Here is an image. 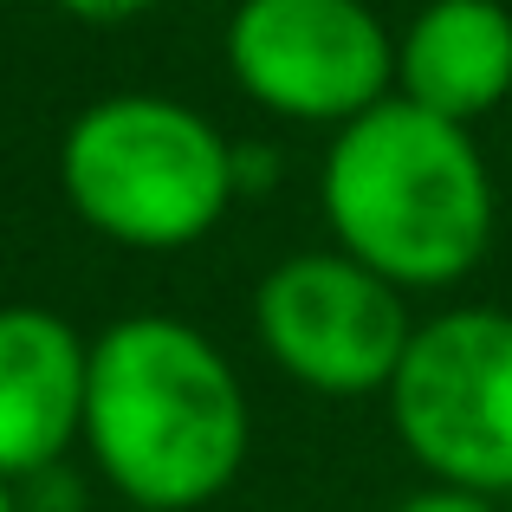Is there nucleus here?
<instances>
[{
	"mask_svg": "<svg viewBox=\"0 0 512 512\" xmlns=\"http://www.w3.org/2000/svg\"><path fill=\"white\" fill-rule=\"evenodd\" d=\"M85 454L137 512L214 506L253 454V402L234 357L175 312H124L91 338Z\"/></svg>",
	"mask_w": 512,
	"mask_h": 512,
	"instance_id": "nucleus-1",
	"label": "nucleus"
},
{
	"mask_svg": "<svg viewBox=\"0 0 512 512\" xmlns=\"http://www.w3.org/2000/svg\"><path fill=\"white\" fill-rule=\"evenodd\" d=\"M59 195L124 253H182L240 201L234 137L169 91L91 98L59 137Z\"/></svg>",
	"mask_w": 512,
	"mask_h": 512,
	"instance_id": "nucleus-3",
	"label": "nucleus"
},
{
	"mask_svg": "<svg viewBox=\"0 0 512 512\" xmlns=\"http://www.w3.org/2000/svg\"><path fill=\"white\" fill-rule=\"evenodd\" d=\"M91 338L52 305H0V480L65 467L85 448Z\"/></svg>",
	"mask_w": 512,
	"mask_h": 512,
	"instance_id": "nucleus-7",
	"label": "nucleus"
},
{
	"mask_svg": "<svg viewBox=\"0 0 512 512\" xmlns=\"http://www.w3.org/2000/svg\"><path fill=\"white\" fill-rule=\"evenodd\" d=\"M396 98L474 130L512 98L506 0H422L396 33Z\"/></svg>",
	"mask_w": 512,
	"mask_h": 512,
	"instance_id": "nucleus-8",
	"label": "nucleus"
},
{
	"mask_svg": "<svg viewBox=\"0 0 512 512\" xmlns=\"http://www.w3.org/2000/svg\"><path fill=\"white\" fill-rule=\"evenodd\" d=\"M383 409L428 480L487 500L512 493V312L448 305L422 318Z\"/></svg>",
	"mask_w": 512,
	"mask_h": 512,
	"instance_id": "nucleus-4",
	"label": "nucleus"
},
{
	"mask_svg": "<svg viewBox=\"0 0 512 512\" xmlns=\"http://www.w3.org/2000/svg\"><path fill=\"white\" fill-rule=\"evenodd\" d=\"M415 325L409 292L344 247H299L253 286V338L292 389L325 402L389 396Z\"/></svg>",
	"mask_w": 512,
	"mask_h": 512,
	"instance_id": "nucleus-5",
	"label": "nucleus"
},
{
	"mask_svg": "<svg viewBox=\"0 0 512 512\" xmlns=\"http://www.w3.org/2000/svg\"><path fill=\"white\" fill-rule=\"evenodd\" d=\"M20 506L26 512H85V487H78L72 467H52V474H39V480L20 487Z\"/></svg>",
	"mask_w": 512,
	"mask_h": 512,
	"instance_id": "nucleus-9",
	"label": "nucleus"
},
{
	"mask_svg": "<svg viewBox=\"0 0 512 512\" xmlns=\"http://www.w3.org/2000/svg\"><path fill=\"white\" fill-rule=\"evenodd\" d=\"M59 13H72L78 26H130L143 20L150 7H163V0H52Z\"/></svg>",
	"mask_w": 512,
	"mask_h": 512,
	"instance_id": "nucleus-11",
	"label": "nucleus"
},
{
	"mask_svg": "<svg viewBox=\"0 0 512 512\" xmlns=\"http://www.w3.org/2000/svg\"><path fill=\"white\" fill-rule=\"evenodd\" d=\"M318 208L331 247L422 299L454 292L487 260L500 188L467 124H448L409 98H383L357 124L331 130L318 163Z\"/></svg>",
	"mask_w": 512,
	"mask_h": 512,
	"instance_id": "nucleus-2",
	"label": "nucleus"
},
{
	"mask_svg": "<svg viewBox=\"0 0 512 512\" xmlns=\"http://www.w3.org/2000/svg\"><path fill=\"white\" fill-rule=\"evenodd\" d=\"M227 78L279 124L344 130L396 98V33L370 0H234Z\"/></svg>",
	"mask_w": 512,
	"mask_h": 512,
	"instance_id": "nucleus-6",
	"label": "nucleus"
},
{
	"mask_svg": "<svg viewBox=\"0 0 512 512\" xmlns=\"http://www.w3.org/2000/svg\"><path fill=\"white\" fill-rule=\"evenodd\" d=\"M0 512H26V506H20V487H13V480H0Z\"/></svg>",
	"mask_w": 512,
	"mask_h": 512,
	"instance_id": "nucleus-12",
	"label": "nucleus"
},
{
	"mask_svg": "<svg viewBox=\"0 0 512 512\" xmlns=\"http://www.w3.org/2000/svg\"><path fill=\"white\" fill-rule=\"evenodd\" d=\"M389 512H500L487 500V493H467V487H441V480H428V487L402 493Z\"/></svg>",
	"mask_w": 512,
	"mask_h": 512,
	"instance_id": "nucleus-10",
	"label": "nucleus"
}]
</instances>
